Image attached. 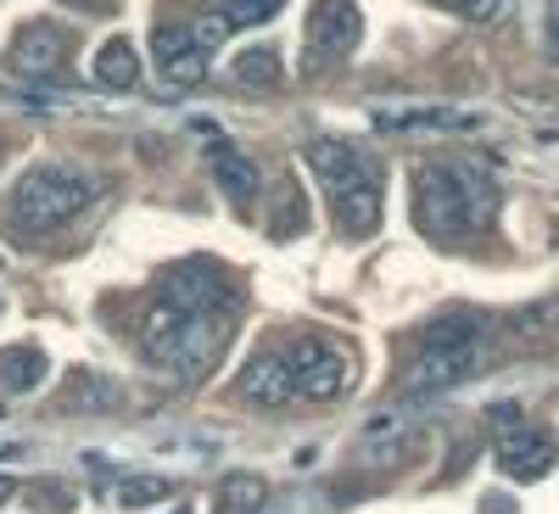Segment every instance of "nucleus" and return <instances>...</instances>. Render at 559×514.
<instances>
[{"instance_id":"nucleus-1","label":"nucleus","mask_w":559,"mask_h":514,"mask_svg":"<svg viewBox=\"0 0 559 514\" xmlns=\"http://www.w3.org/2000/svg\"><path fill=\"white\" fill-rule=\"evenodd\" d=\"M414 218L431 241L481 236L498 218V184L471 163H431L414 174Z\"/></svg>"},{"instance_id":"nucleus-2","label":"nucleus","mask_w":559,"mask_h":514,"mask_svg":"<svg viewBox=\"0 0 559 514\" xmlns=\"http://www.w3.org/2000/svg\"><path fill=\"white\" fill-rule=\"evenodd\" d=\"M308 168L324 184L331 213H336V224L347 229V236H369V229L381 224L386 179H381L376 163L353 146V140H313V146H308Z\"/></svg>"},{"instance_id":"nucleus-17","label":"nucleus","mask_w":559,"mask_h":514,"mask_svg":"<svg viewBox=\"0 0 559 514\" xmlns=\"http://www.w3.org/2000/svg\"><path fill=\"white\" fill-rule=\"evenodd\" d=\"M364 442H369V453H376L381 464H397V458L408 453V419H403L397 408L369 414V419H364Z\"/></svg>"},{"instance_id":"nucleus-24","label":"nucleus","mask_w":559,"mask_h":514,"mask_svg":"<svg viewBox=\"0 0 559 514\" xmlns=\"http://www.w3.org/2000/svg\"><path fill=\"white\" fill-rule=\"evenodd\" d=\"M112 403H118V386H107L96 375H84L73 386V397H68V408H79V414H96V408H112Z\"/></svg>"},{"instance_id":"nucleus-22","label":"nucleus","mask_w":559,"mask_h":514,"mask_svg":"<svg viewBox=\"0 0 559 514\" xmlns=\"http://www.w3.org/2000/svg\"><path fill=\"white\" fill-rule=\"evenodd\" d=\"M548 331H559V297H543V302H532V308H521V313H515V336L543 342Z\"/></svg>"},{"instance_id":"nucleus-18","label":"nucleus","mask_w":559,"mask_h":514,"mask_svg":"<svg viewBox=\"0 0 559 514\" xmlns=\"http://www.w3.org/2000/svg\"><path fill=\"white\" fill-rule=\"evenodd\" d=\"M263 503H269V481L252 476V470H241V476H224L218 481L213 514H263Z\"/></svg>"},{"instance_id":"nucleus-8","label":"nucleus","mask_w":559,"mask_h":514,"mask_svg":"<svg viewBox=\"0 0 559 514\" xmlns=\"http://www.w3.org/2000/svg\"><path fill=\"white\" fill-rule=\"evenodd\" d=\"M358 28H364L358 0H313V12H308V68L347 57L358 45Z\"/></svg>"},{"instance_id":"nucleus-12","label":"nucleus","mask_w":559,"mask_h":514,"mask_svg":"<svg viewBox=\"0 0 559 514\" xmlns=\"http://www.w3.org/2000/svg\"><path fill=\"white\" fill-rule=\"evenodd\" d=\"M68 62V34L51 28V23H28L12 45V73H28V79H51L57 68Z\"/></svg>"},{"instance_id":"nucleus-26","label":"nucleus","mask_w":559,"mask_h":514,"mask_svg":"<svg viewBox=\"0 0 559 514\" xmlns=\"http://www.w3.org/2000/svg\"><path fill=\"white\" fill-rule=\"evenodd\" d=\"M224 34H229V23H224V17H218V12H207V17H202V23H197V39H202V45H207V51H213V45H218V39H224Z\"/></svg>"},{"instance_id":"nucleus-4","label":"nucleus","mask_w":559,"mask_h":514,"mask_svg":"<svg viewBox=\"0 0 559 514\" xmlns=\"http://www.w3.org/2000/svg\"><path fill=\"white\" fill-rule=\"evenodd\" d=\"M146 352L152 363H163L179 381H202L224 352V313H179V308H157L152 331H146Z\"/></svg>"},{"instance_id":"nucleus-15","label":"nucleus","mask_w":559,"mask_h":514,"mask_svg":"<svg viewBox=\"0 0 559 514\" xmlns=\"http://www.w3.org/2000/svg\"><path fill=\"white\" fill-rule=\"evenodd\" d=\"M213 179H218V191H224L229 202H241V207L258 196V168H252V157L236 152V146H224V140H213Z\"/></svg>"},{"instance_id":"nucleus-6","label":"nucleus","mask_w":559,"mask_h":514,"mask_svg":"<svg viewBox=\"0 0 559 514\" xmlns=\"http://www.w3.org/2000/svg\"><path fill=\"white\" fill-rule=\"evenodd\" d=\"M163 308H179V313H224L229 308V279L218 263L207 258H185L163 274Z\"/></svg>"},{"instance_id":"nucleus-23","label":"nucleus","mask_w":559,"mask_h":514,"mask_svg":"<svg viewBox=\"0 0 559 514\" xmlns=\"http://www.w3.org/2000/svg\"><path fill=\"white\" fill-rule=\"evenodd\" d=\"M286 0H218V17L229 28H252V23H269Z\"/></svg>"},{"instance_id":"nucleus-16","label":"nucleus","mask_w":559,"mask_h":514,"mask_svg":"<svg viewBox=\"0 0 559 514\" xmlns=\"http://www.w3.org/2000/svg\"><path fill=\"white\" fill-rule=\"evenodd\" d=\"M45 375H51V358H45L39 347H12V352H0V386H7L12 397L39 392Z\"/></svg>"},{"instance_id":"nucleus-5","label":"nucleus","mask_w":559,"mask_h":514,"mask_svg":"<svg viewBox=\"0 0 559 514\" xmlns=\"http://www.w3.org/2000/svg\"><path fill=\"white\" fill-rule=\"evenodd\" d=\"M292 369H297V386H302L308 403H336V397H347V386H353V358H347V347L319 342V336H302V342L292 347Z\"/></svg>"},{"instance_id":"nucleus-27","label":"nucleus","mask_w":559,"mask_h":514,"mask_svg":"<svg viewBox=\"0 0 559 514\" xmlns=\"http://www.w3.org/2000/svg\"><path fill=\"white\" fill-rule=\"evenodd\" d=\"M548 51L559 57V0H548Z\"/></svg>"},{"instance_id":"nucleus-9","label":"nucleus","mask_w":559,"mask_h":514,"mask_svg":"<svg viewBox=\"0 0 559 514\" xmlns=\"http://www.w3.org/2000/svg\"><path fill=\"white\" fill-rule=\"evenodd\" d=\"M236 392H241L252 408H286L292 397H302L292 358H280V352H258V358H247V369L236 375Z\"/></svg>"},{"instance_id":"nucleus-13","label":"nucleus","mask_w":559,"mask_h":514,"mask_svg":"<svg viewBox=\"0 0 559 514\" xmlns=\"http://www.w3.org/2000/svg\"><path fill=\"white\" fill-rule=\"evenodd\" d=\"M487 342V313L481 308H448L437 319L419 324V352H437V347H471Z\"/></svg>"},{"instance_id":"nucleus-7","label":"nucleus","mask_w":559,"mask_h":514,"mask_svg":"<svg viewBox=\"0 0 559 514\" xmlns=\"http://www.w3.org/2000/svg\"><path fill=\"white\" fill-rule=\"evenodd\" d=\"M487 358V342H471V347H437V352H419L414 369H408V397H437V392H453L464 386L481 369Z\"/></svg>"},{"instance_id":"nucleus-25","label":"nucleus","mask_w":559,"mask_h":514,"mask_svg":"<svg viewBox=\"0 0 559 514\" xmlns=\"http://www.w3.org/2000/svg\"><path fill=\"white\" fill-rule=\"evenodd\" d=\"M437 7H448L453 17H471V23H492L509 12V0H437Z\"/></svg>"},{"instance_id":"nucleus-11","label":"nucleus","mask_w":559,"mask_h":514,"mask_svg":"<svg viewBox=\"0 0 559 514\" xmlns=\"http://www.w3.org/2000/svg\"><path fill=\"white\" fill-rule=\"evenodd\" d=\"M559 458V442L537 426H521V431H503L498 442V470L515 476V481H543Z\"/></svg>"},{"instance_id":"nucleus-21","label":"nucleus","mask_w":559,"mask_h":514,"mask_svg":"<svg viewBox=\"0 0 559 514\" xmlns=\"http://www.w3.org/2000/svg\"><path fill=\"white\" fill-rule=\"evenodd\" d=\"M236 79L269 89V84L280 79V51H269V45H252V51H241V57H236Z\"/></svg>"},{"instance_id":"nucleus-28","label":"nucleus","mask_w":559,"mask_h":514,"mask_svg":"<svg viewBox=\"0 0 559 514\" xmlns=\"http://www.w3.org/2000/svg\"><path fill=\"white\" fill-rule=\"evenodd\" d=\"M12 492H17V481H12V476H7V470H0V503H7V498H12Z\"/></svg>"},{"instance_id":"nucleus-20","label":"nucleus","mask_w":559,"mask_h":514,"mask_svg":"<svg viewBox=\"0 0 559 514\" xmlns=\"http://www.w3.org/2000/svg\"><path fill=\"white\" fill-rule=\"evenodd\" d=\"M168 492H174L168 476H129V481L112 487V503H118V509H146V503H163Z\"/></svg>"},{"instance_id":"nucleus-3","label":"nucleus","mask_w":559,"mask_h":514,"mask_svg":"<svg viewBox=\"0 0 559 514\" xmlns=\"http://www.w3.org/2000/svg\"><path fill=\"white\" fill-rule=\"evenodd\" d=\"M90 202H96V179L68 163H39L12 184V218L28 236H51L68 218H79Z\"/></svg>"},{"instance_id":"nucleus-10","label":"nucleus","mask_w":559,"mask_h":514,"mask_svg":"<svg viewBox=\"0 0 559 514\" xmlns=\"http://www.w3.org/2000/svg\"><path fill=\"white\" fill-rule=\"evenodd\" d=\"M152 51H157V73H163L168 84H197V79H207V45L197 39V28H185V23L152 28Z\"/></svg>"},{"instance_id":"nucleus-14","label":"nucleus","mask_w":559,"mask_h":514,"mask_svg":"<svg viewBox=\"0 0 559 514\" xmlns=\"http://www.w3.org/2000/svg\"><path fill=\"white\" fill-rule=\"evenodd\" d=\"M376 129H476V112H464V107H442V101H426V107H376Z\"/></svg>"},{"instance_id":"nucleus-19","label":"nucleus","mask_w":559,"mask_h":514,"mask_svg":"<svg viewBox=\"0 0 559 514\" xmlns=\"http://www.w3.org/2000/svg\"><path fill=\"white\" fill-rule=\"evenodd\" d=\"M96 84H107V89H134L140 84V62H134L129 39H107L96 51Z\"/></svg>"}]
</instances>
